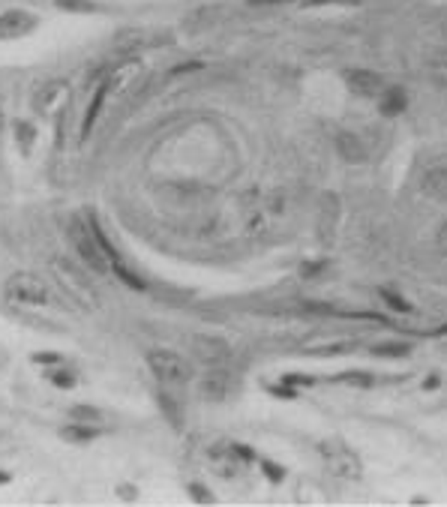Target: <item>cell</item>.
Wrapping results in <instances>:
<instances>
[{
  "mask_svg": "<svg viewBox=\"0 0 447 507\" xmlns=\"http://www.w3.org/2000/svg\"><path fill=\"white\" fill-rule=\"evenodd\" d=\"M69 243H72V250H76V255L81 258V265L91 267L93 273H108L111 265L118 262L108 237L99 231V225L93 220L76 216V220L69 222Z\"/></svg>",
  "mask_w": 447,
  "mask_h": 507,
  "instance_id": "1",
  "label": "cell"
},
{
  "mask_svg": "<svg viewBox=\"0 0 447 507\" xmlns=\"http://www.w3.org/2000/svg\"><path fill=\"white\" fill-rule=\"evenodd\" d=\"M148 367L150 372L156 375V381L163 387H171V390H180L192 381V364L190 360H183L178 352H168V349H153L148 354Z\"/></svg>",
  "mask_w": 447,
  "mask_h": 507,
  "instance_id": "2",
  "label": "cell"
},
{
  "mask_svg": "<svg viewBox=\"0 0 447 507\" xmlns=\"http://www.w3.org/2000/svg\"><path fill=\"white\" fill-rule=\"evenodd\" d=\"M6 297L21 307H51V285L36 273H12L6 280Z\"/></svg>",
  "mask_w": 447,
  "mask_h": 507,
  "instance_id": "3",
  "label": "cell"
},
{
  "mask_svg": "<svg viewBox=\"0 0 447 507\" xmlns=\"http://www.w3.org/2000/svg\"><path fill=\"white\" fill-rule=\"evenodd\" d=\"M237 387H240L237 372L225 369V367H216L207 375H201L198 394H201V399H207V402H225V399H232L237 394Z\"/></svg>",
  "mask_w": 447,
  "mask_h": 507,
  "instance_id": "4",
  "label": "cell"
},
{
  "mask_svg": "<svg viewBox=\"0 0 447 507\" xmlns=\"http://www.w3.org/2000/svg\"><path fill=\"white\" fill-rule=\"evenodd\" d=\"M322 456L327 462V468L336 477H345V481H357L360 477V459L345 444H336V441L322 444Z\"/></svg>",
  "mask_w": 447,
  "mask_h": 507,
  "instance_id": "5",
  "label": "cell"
},
{
  "mask_svg": "<svg viewBox=\"0 0 447 507\" xmlns=\"http://www.w3.org/2000/svg\"><path fill=\"white\" fill-rule=\"evenodd\" d=\"M190 349H192V357L201 360L205 367H220V364H225V360L232 357V345H228L225 339H220V337H207V333L192 337Z\"/></svg>",
  "mask_w": 447,
  "mask_h": 507,
  "instance_id": "6",
  "label": "cell"
},
{
  "mask_svg": "<svg viewBox=\"0 0 447 507\" xmlns=\"http://www.w3.org/2000/svg\"><path fill=\"white\" fill-rule=\"evenodd\" d=\"M345 84H349V91L354 96H381L384 93V78L379 76V72H372V69H349L345 72Z\"/></svg>",
  "mask_w": 447,
  "mask_h": 507,
  "instance_id": "7",
  "label": "cell"
},
{
  "mask_svg": "<svg viewBox=\"0 0 447 507\" xmlns=\"http://www.w3.org/2000/svg\"><path fill=\"white\" fill-rule=\"evenodd\" d=\"M36 27V16L24 9H9L0 12V39H21L27 34H34Z\"/></svg>",
  "mask_w": 447,
  "mask_h": 507,
  "instance_id": "8",
  "label": "cell"
},
{
  "mask_svg": "<svg viewBox=\"0 0 447 507\" xmlns=\"http://www.w3.org/2000/svg\"><path fill=\"white\" fill-rule=\"evenodd\" d=\"M421 193L432 201H447V163H432L423 168Z\"/></svg>",
  "mask_w": 447,
  "mask_h": 507,
  "instance_id": "9",
  "label": "cell"
},
{
  "mask_svg": "<svg viewBox=\"0 0 447 507\" xmlns=\"http://www.w3.org/2000/svg\"><path fill=\"white\" fill-rule=\"evenodd\" d=\"M228 16H232L228 6H205V9H195L192 16L186 19V27H190V31H210V27L222 24Z\"/></svg>",
  "mask_w": 447,
  "mask_h": 507,
  "instance_id": "10",
  "label": "cell"
},
{
  "mask_svg": "<svg viewBox=\"0 0 447 507\" xmlns=\"http://www.w3.org/2000/svg\"><path fill=\"white\" fill-rule=\"evenodd\" d=\"M336 150L345 163H364L366 159V141L357 133H339L336 135Z\"/></svg>",
  "mask_w": 447,
  "mask_h": 507,
  "instance_id": "11",
  "label": "cell"
},
{
  "mask_svg": "<svg viewBox=\"0 0 447 507\" xmlns=\"http://www.w3.org/2000/svg\"><path fill=\"white\" fill-rule=\"evenodd\" d=\"M106 96H108V81L103 78L93 88V93H91V103H88V111H84V123H81V135H91V129H93V123H96V118H99V108H103V103H106Z\"/></svg>",
  "mask_w": 447,
  "mask_h": 507,
  "instance_id": "12",
  "label": "cell"
},
{
  "mask_svg": "<svg viewBox=\"0 0 447 507\" xmlns=\"http://www.w3.org/2000/svg\"><path fill=\"white\" fill-rule=\"evenodd\" d=\"M409 106V96L402 88H384V93L379 96V108L381 114H387V118H396V114H402Z\"/></svg>",
  "mask_w": 447,
  "mask_h": 507,
  "instance_id": "13",
  "label": "cell"
},
{
  "mask_svg": "<svg viewBox=\"0 0 447 507\" xmlns=\"http://www.w3.org/2000/svg\"><path fill=\"white\" fill-rule=\"evenodd\" d=\"M138 69H141L138 61H129V63H123V66L114 69L111 76L106 78V81H108V93H123L126 84L133 81V78H138Z\"/></svg>",
  "mask_w": 447,
  "mask_h": 507,
  "instance_id": "14",
  "label": "cell"
},
{
  "mask_svg": "<svg viewBox=\"0 0 447 507\" xmlns=\"http://www.w3.org/2000/svg\"><path fill=\"white\" fill-rule=\"evenodd\" d=\"M61 436H63L66 441H78V444H84V441H93V439L99 436V429H96L93 424H78V420H72L69 426L61 429Z\"/></svg>",
  "mask_w": 447,
  "mask_h": 507,
  "instance_id": "15",
  "label": "cell"
},
{
  "mask_svg": "<svg viewBox=\"0 0 447 507\" xmlns=\"http://www.w3.org/2000/svg\"><path fill=\"white\" fill-rule=\"evenodd\" d=\"M429 72H432V78L447 84V48H438V51H432L429 54V61H426Z\"/></svg>",
  "mask_w": 447,
  "mask_h": 507,
  "instance_id": "16",
  "label": "cell"
},
{
  "mask_svg": "<svg viewBox=\"0 0 447 507\" xmlns=\"http://www.w3.org/2000/svg\"><path fill=\"white\" fill-rule=\"evenodd\" d=\"M12 129H16V141L21 144V153H31L34 141H36V129L27 121H16V123H12Z\"/></svg>",
  "mask_w": 447,
  "mask_h": 507,
  "instance_id": "17",
  "label": "cell"
},
{
  "mask_svg": "<svg viewBox=\"0 0 447 507\" xmlns=\"http://www.w3.org/2000/svg\"><path fill=\"white\" fill-rule=\"evenodd\" d=\"M144 39H148V34L138 31V27H129V31H120L118 36H114V48H135Z\"/></svg>",
  "mask_w": 447,
  "mask_h": 507,
  "instance_id": "18",
  "label": "cell"
},
{
  "mask_svg": "<svg viewBox=\"0 0 447 507\" xmlns=\"http://www.w3.org/2000/svg\"><path fill=\"white\" fill-rule=\"evenodd\" d=\"M339 381L342 384H351V387H372V375L369 372H360V369H351V372H342L339 375Z\"/></svg>",
  "mask_w": 447,
  "mask_h": 507,
  "instance_id": "19",
  "label": "cell"
},
{
  "mask_svg": "<svg viewBox=\"0 0 447 507\" xmlns=\"http://www.w3.org/2000/svg\"><path fill=\"white\" fill-rule=\"evenodd\" d=\"M57 9H66V12H93L96 4L93 0H54Z\"/></svg>",
  "mask_w": 447,
  "mask_h": 507,
  "instance_id": "20",
  "label": "cell"
},
{
  "mask_svg": "<svg viewBox=\"0 0 447 507\" xmlns=\"http://www.w3.org/2000/svg\"><path fill=\"white\" fill-rule=\"evenodd\" d=\"M69 414H72V420H78V424H99V411L93 405H76Z\"/></svg>",
  "mask_w": 447,
  "mask_h": 507,
  "instance_id": "21",
  "label": "cell"
},
{
  "mask_svg": "<svg viewBox=\"0 0 447 507\" xmlns=\"http://www.w3.org/2000/svg\"><path fill=\"white\" fill-rule=\"evenodd\" d=\"M376 354H384V357H406V354H409V345H406V342H384V345H376Z\"/></svg>",
  "mask_w": 447,
  "mask_h": 507,
  "instance_id": "22",
  "label": "cell"
},
{
  "mask_svg": "<svg viewBox=\"0 0 447 507\" xmlns=\"http://www.w3.org/2000/svg\"><path fill=\"white\" fill-rule=\"evenodd\" d=\"M48 381H51L54 387H63V390H66V387H72V384H76V375L57 367V372H51V375H48Z\"/></svg>",
  "mask_w": 447,
  "mask_h": 507,
  "instance_id": "23",
  "label": "cell"
},
{
  "mask_svg": "<svg viewBox=\"0 0 447 507\" xmlns=\"http://www.w3.org/2000/svg\"><path fill=\"white\" fill-rule=\"evenodd\" d=\"M31 360H36V364H42V367H61L63 364V357L61 354H51V352H36Z\"/></svg>",
  "mask_w": 447,
  "mask_h": 507,
  "instance_id": "24",
  "label": "cell"
},
{
  "mask_svg": "<svg viewBox=\"0 0 447 507\" xmlns=\"http://www.w3.org/2000/svg\"><path fill=\"white\" fill-rule=\"evenodd\" d=\"M190 496L195 498V501H207V504H213V496L205 489V486H198V483H190Z\"/></svg>",
  "mask_w": 447,
  "mask_h": 507,
  "instance_id": "25",
  "label": "cell"
},
{
  "mask_svg": "<svg viewBox=\"0 0 447 507\" xmlns=\"http://www.w3.org/2000/svg\"><path fill=\"white\" fill-rule=\"evenodd\" d=\"M118 496H120V498H129V501H133V498L138 496V489H135V486H118Z\"/></svg>",
  "mask_w": 447,
  "mask_h": 507,
  "instance_id": "26",
  "label": "cell"
},
{
  "mask_svg": "<svg viewBox=\"0 0 447 507\" xmlns=\"http://www.w3.org/2000/svg\"><path fill=\"white\" fill-rule=\"evenodd\" d=\"M264 471H267L270 477H277V481L282 477V468H279V466H273V462H264Z\"/></svg>",
  "mask_w": 447,
  "mask_h": 507,
  "instance_id": "27",
  "label": "cell"
},
{
  "mask_svg": "<svg viewBox=\"0 0 447 507\" xmlns=\"http://www.w3.org/2000/svg\"><path fill=\"white\" fill-rule=\"evenodd\" d=\"M438 243H441V250L447 252V222H444V225L438 228Z\"/></svg>",
  "mask_w": 447,
  "mask_h": 507,
  "instance_id": "28",
  "label": "cell"
},
{
  "mask_svg": "<svg viewBox=\"0 0 447 507\" xmlns=\"http://www.w3.org/2000/svg\"><path fill=\"white\" fill-rule=\"evenodd\" d=\"M250 6H264V4H285V0H247Z\"/></svg>",
  "mask_w": 447,
  "mask_h": 507,
  "instance_id": "29",
  "label": "cell"
},
{
  "mask_svg": "<svg viewBox=\"0 0 447 507\" xmlns=\"http://www.w3.org/2000/svg\"><path fill=\"white\" fill-rule=\"evenodd\" d=\"M0 483H9V474L6 471H0Z\"/></svg>",
  "mask_w": 447,
  "mask_h": 507,
  "instance_id": "30",
  "label": "cell"
},
{
  "mask_svg": "<svg viewBox=\"0 0 447 507\" xmlns=\"http://www.w3.org/2000/svg\"><path fill=\"white\" fill-rule=\"evenodd\" d=\"M0 133H4V111H0Z\"/></svg>",
  "mask_w": 447,
  "mask_h": 507,
  "instance_id": "31",
  "label": "cell"
}]
</instances>
